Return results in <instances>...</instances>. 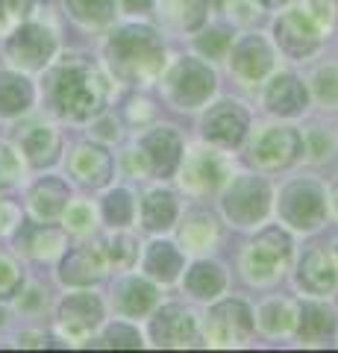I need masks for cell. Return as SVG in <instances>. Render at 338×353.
<instances>
[{"mask_svg":"<svg viewBox=\"0 0 338 353\" xmlns=\"http://www.w3.org/2000/svg\"><path fill=\"white\" fill-rule=\"evenodd\" d=\"M45 92L53 112H59L62 118H71V121H85L103 106L106 83L92 65L65 62L50 71Z\"/></svg>","mask_w":338,"mask_h":353,"instance_id":"6da1fadb","label":"cell"},{"mask_svg":"<svg viewBox=\"0 0 338 353\" xmlns=\"http://www.w3.org/2000/svg\"><path fill=\"white\" fill-rule=\"evenodd\" d=\"M106 59L124 83H150L162 71V41L147 27H124L109 39Z\"/></svg>","mask_w":338,"mask_h":353,"instance_id":"7a4b0ae2","label":"cell"},{"mask_svg":"<svg viewBox=\"0 0 338 353\" xmlns=\"http://www.w3.org/2000/svg\"><path fill=\"white\" fill-rule=\"evenodd\" d=\"M291 256V241L279 227H268L244 250V274L259 285L277 283Z\"/></svg>","mask_w":338,"mask_h":353,"instance_id":"3957f363","label":"cell"},{"mask_svg":"<svg viewBox=\"0 0 338 353\" xmlns=\"http://www.w3.org/2000/svg\"><path fill=\"white\" fill-rule=\"evenodd\" d=\"M215 92V74L200 59H180L165 80V94L173 106L198 109Z\"/></svg>","mask_w":338,"mask_h":353,"instance_id":"277c9868","label":"cell"},{"mask_svg":"<svg viewBox=\"0 0 338 353\" xmlns=\"http://www.w3.org/2000/svg\"><path fill=\"white\" fill-rule=\"evenodd\" d=\"M277 209H279V218L294 230H315L326 218V194L318 183L300 180L282 189Z\"/></svg>","mask_w":338,"mask_h":353,"instance_id":"5b68a950","label":"cell"},{"mask_svg":"<svg viewBox=\"0 0 338 353\" xmlns=\"http://www.w3.org/2000/svg\"><path fill=\"white\" fill-rule=\"evenodd\" d=\"M224 215L233 221L238 227H253L259 224L262 218L268 215V206H271V192L268 185L259 180V176H235L230 183V189L224 192Z\"/></svg>","mask_w":338,"mask_h":353,"instance_id":"8992f818","label":"cell"},{"mask_svg":"<svg viewBox=\"0 0 338 353\" xmlns=\"http://www.w3.org/2000/svg\"><path fill=\"white\" fill-rule=\"evenodd\" d=\"M274 30H277L279 48L286 50L288 57H309V53L321 48L324 32H330L303 3L282 15Z\"/></svg>","mask_w":338,"mask_h":353,"instance_id":"52a82bcc","label":"cell"},{"mask_svg":"<svg viewBox=\"0 0 338 353\" xmlns=\"http://www.w3.org/2000/svg\"><path fill=\"white\" fill-rule=\"evenodd\" d=\"M303 150V139L297 130L291 127H259L250 139L247 157L250 162L262 165V168H282L297 159Z\"/></svg>","mask_w":338,"mask_h":353,"instance_id":"ba28073f","label":"cell"},{"mask_svg":"<svg viewBox=\"0 0 338 353\" xmlns=\"http://www.w3.org/2000/svg\"><path fill=\"white\" fill-rule=\"evenodd\" d=\"M53 50H56V39H53V32L41 24L18 27L15 36H9V41H6L9 62L18 65V68H24V71L45 68L47 59L53 57Z\"/></svg>","mask_w":338,"mask_h":353,"instance_id":"9c48e42d","label":"cell"},{"mask_svg":"<svg viewBox=\"0 0 338 353\" xmlns=\"http://www.w3.org/2000/svg\"><path fill=\"white\" fill-rule=\"evenodd\" d=\"M253 333V315L242 301H224L206 315V339L212 345H242Z\"/></svg>","mask_w":338,"mask_h":353,"instance_id":"30bf717a","label":"cell"},{"mask_svg":"<svg viewBox=\"0 0 338 353\" xmlns=\"http://www.w3.org/2000/svg\"><path fill=\"white\" fill-rule=\"evenodd\" d=\"M247 132V112L242 109V103H233V101H224L212 106L203 118V136L212 141V145H221V148H235L242 145Z\"/></svg>","mask_w":338,"mask_h":353,"instance_id":"8fae6325","label":"cell"},{"mask_svg":"<svg viewBox=\"0 0 338 353\" xmlns=\"http://www.w3.org/2000/svg\"><path fill=\"white\" fill-rule=\"evenodd\" d=\"M101 318H103L101 301H97L94 294H85V292L65 297L62 306H59V330H62V336L77 339V341H83L85 336H89L92 330L101 324Z\"/></svg>","mask_w":338,"mask_h":353,"instance_id":"7c38bea8","label":"cell"},{"mask_svg":"<svg viewBox=\"0 0 338 353\" xmlns=\"http://www.w3.org/2000/svg\"><path fill=\"white\" fill-rule=\"evenodd\" d=\"M150 336H154V345L159 347H185L194 345V339H198V321H194L189 309L171 303L154 318Z\"/></svg>","mask_w":338,"mask_h":353,"instance_id":"4fadbf2b","label":"cell"},{"mask_svg":"<svg viewBox=\"0 0 338 353\" xmlns=\"http://www.w3.org/2000/svg\"><path fill=\"white\" fill-rule=\"evenodd\" d=\"M141 157H145V165L147 171H154L156 176H171L177 171L180 165V139L177 132L168 130V127H159L154 132H147L145 139H141Z\"/></svg>","mask_w":338,"mask_h":353,"instance_id":"5bb4252c","label":"cell"},{"mask_svg":"<svg viewBox=\"0 0 338 353\" xmlns=\"http://www.w3.org/2000/svg\"><path fill=\"white\" fill-rule=\"evenodd\" d=\"M271 62H274V57H271L268 44L259 36H247L233 48L230 68L242 83H259L271 71Z\"/></svg>","mask_w":338,"mask_h":353,"instance_id":"9a60e30c","label":"cell"},{"mask_svg":"<svg viewBox=\"0 0 338 353\" xmlns=\"http://www.w3.org/2000/svg\"><path fill=\"white\" fill-rule=\"evenodd\" d=\"M297 283L309 294H330L338 289V265L324 248H312L300 262Z\"/></svg>","mask_w":338,"mask_h":353,"instance_id":"2e32d148","label":"cell"},{"mask_svg":"<svg viewBox=\"0 0 338 353\" xmlns=\"http://www.w3.org/2000/svg\"><path fill=\"white\" fill-rule=\"evenodd\" d=\"M265 106L274 115H282V118L300 115L303 109H306V88H303V83L297 77L279 74L265 88Z\"/></svg>","mask_w":338,"mask_h":353,"instance_id":"e0dca14e","label":"cell"},{"mask_svg":"<svg viewBox=\"0 0 338 353\" xmlns=\"http://www.w3.org/2000/svg\"><path fill=\"white\" fill-rule=\"evenodd\" d=\"M224 180V162L221 157H215L212 150H200L194 148L185 159L182 168V185L191 192H209L215 185H221Z\"/></svg>","mask_w":338,"mask_h":353,"instance_id":"ac0fdd59","label":"cell"},{"mask_svg":"<svg viewBox=\"0 0 338 353\" xmlns=\"http://www.w3.org/2000/svg\"><path fill=\"white\" fill-rule=\"evenodd\" d=\"M106 271V256L97 248H74L62 262V280L71 285H89L101 280Z\"/></svg>","mask_w":338,"mask_h":353,"instance_id":"d6986e66","label":"cell"},{"mask_svg":"<svg viewBox=\"0 0 338 353\" xmlns=\"http://www.w3.org/2000/svg\"><path fill=\"white\" fill-rule=\"evenodd\" d=\"M335 324H338L335 312L324 303H303L297 312V333L306 345H321L324 339H332Z\"/></svg>","mask_w":338,"mask_h":353,"instance_id":"ffe728a7","label":"cell"},{"mask_svg":"<svg viewBox=\"0 0 338 353\" xmlns=\"http://www.w3.org/2000/svg\"><path fill=\"white\" fill-rule=\"evenodd\" d=\"M109 171H112V159L109 153L94 148V145H83L74 150L71 157V174L77 176L80 183H89V185H103L109 180Z\"/></svg>","mask_w":338,"mask_h":353,"instance_id":"44dd1931","label":"cell"},{"mask_svg":"<svg viewBox=\"0 0 338 353\" xmlns=\"http://www.w3.org/2000/svg\"><path fill=\"white\" fill-rule=\"evenodd\" d=\"M65 206H68V185L56 180V176H45V180L30 192V209H32V215L41 221L62 215Z\"/></svg>","mask_w":338,"mask_h":353,"instance_id":"7402d4cb","label":"cell"},{"mask_svg":"<svg viewBox=\"0 0 338 353\" xmlns=\"http://www.w3.org/2000/svg\"><path fill=\"white\" fill-rule=\"evenodd\" d=\"M21 150L27 153V159L41 168V165H50L59 153V136L53 132V127H41V124H32L24 130L21 136Z\"/></svg>","mask_w":338,"mask_h":353,"instance_id":"603a6c76","label":"cell"},{"mask_svg":"<svg viewBox=\"0 0 338 353\" xmlns=\"http://www.w3.org/2000/svg\"><path fill=\"white\" fill-rule=\"evenodd\" d=\"M226 285L224 268L215 262H194L189 274H185V289L191 297H200V301H209V297L221 294Z\"/></svg>","mask_w":338,"mask_h":353,"instance_id":"cb8c5ba5","label":"cell"},{"mask_svg":"<svg viewBox=\"0 0 338 353\" xmlns=\"http://www.w3.org/2000/svg\"><path fill=\"white\" fill-rule=\"evenodd\" d=\"M32 103V88L21 74L12 71H0V115L12 118L27 112Z\"/></svg>","mask_w":338,"mask_h":353,"instance_id":"d4e9b609","label":"cell"},{"mask_svg":"<svg viewBox=\"0 0 338 353\" xmlns=\"http://www.w3.org/2000/svg\"><path fill=\"white\" fill-rule=\"evenodd\" d=\"M182 268V253L168 245V241H154L145 253V271L150 274L154 280H162V283H171L177 280V274Z\"/></svg>","mask_w":338,"mask_h":353,"instance_id":"484cf974","label":"cell"},{"mask_svg":"<svg viewBox=\"0 0 338 353\" xmlns=\"http://www.w3.org/2000/svg\"><path fill=\"white\" fill-rule=\"evenodd\" d=\"M141 221L147 230H168L177 221V197L171 192H150L141 203Z\"/></svg>","mask_w":338,"mask_h":353,"instance_id":"4316f807","label":"cell"},{"mask_svg":"<svg viewBox=\"0 0 338 353\" xmlns=\"http://www.w3.org/2000/svg\"><path fill=\"white\" fill-rule=\"evenodd\" d=\"M154 303H156V289L150 283L133 277V280H127L121 285V294H118V309H121L124 315H129V318L145 315V312L154 309Z\"/></svg>","mask_w":338,"mask_h":353,"instance_id":"83f0119b","label":"cell"},{"mask_svg":"<svg viewBox=\"0 0 338 353\" xmlns=\"http://www.w3.org/2000/svg\"><path fill=\"white\" fill-rule=\"evenodd\" d=\"M218 241V224L212 215L206 212H191L182 227V245L185 250H209Z\"/></svg>","mask_w":338,"mask_h":353,"instance_id":"f1b7e54d","label":"cell"},{"mask_svg":"<svg viewBox=\"0 0 338 353\" xmlns=\"http://www.w3.org/2000/svg\"><path fill=\"white\" fill-rule=\"evenodd\" d=\"M21 241V248H24L30 256H36V259H50V256H56V253L62 250V236L56 233V230H50V227H36V224H30L24 227V236L18 239Z\"/></svg>","mask_w":338,"mask_h":353,"instance_id":"f546056e","label":"cell"},{"mask_svg":"<svg viewBox=\"0 0 338 353\" xmlns=\"http://www.w3.org/2000/svg\"><path fill=\"white\" fill-rule=\"evenodd\" d=\"M294 321H297V309H294V303H288V301H268L259 309V324L271 336L288 333L294 327Z\"/></svg>","mask_w":338,"mask_h":353,"instance_id":"4dcf8cb0","label":"cell"},{"mask_svg":"<svg viewBox=\"0 0 338 353\" xmlns=\"http://www.w3.org/2000/svg\"><path fill=\"white\" fill-rule=\"evenodd\" d=\"M168 18L182 30H198L206 18V0H165Z\"/></svg>","mask_w":338,"mask_h":353,"instance_id":"1f68e13d","label":"cell"},{"mask_svg":"<svg viewBox=\"0 0 338 353\" xmlns=\"http://www.w3.org/2000/svg\"><path fill=\"white\" fill-rule=\"evenodd\" d=\"M65 3L83 24H106L115 15V0H65Z\"/></svg>","mask_w":338,"mask_h":353,"instance_id":"d6a6232c","label":"cell"},{"mask_svg":"<svg viewBox=\"0 0 338 353\" xmlns=\"http://www.w3.org/2000/svg\"><path fill=\"white\" fill-rule=\"evenodd\" d=\"M133 212H136V203H133V197H129V192L115 189V192L106 194V201H103V218L112 227H127L129 221H133Z\"/></svg>","mask_w":338,"mask_h":353,"instance_id":"836d02e7","label":"cell"},{"mask_svg":"<svg viewBox=\"0 0 338 353\" xmlns=\"http://www.w3.org/2000/svg\"><path fill=\"white\" fill-rule=\"evenodd\" d=\"M312 88L324 106H338V65H324L315 71Z\"/></svg>","mask_w":338,"mask_h":353,"instance_id":"e575fe53","label":"cell"},{"mask_svg":"<svg viewBox=\"0 0 338 353\" xmlns=\"http://www.w3.org/2000/svg\"><path fill=\"white\" fill-rule=\"evenodd\" d=\"M65 227L71 230V233H89L94 227V209L92 203L85 201H74L65 206Z\"/></svg>","mask_w":338,"mask_h":353,"instance_id":"d590c367","label":"cell"},{"mask_svg":"<svg viewBox=\"0 0 338 353\" xmlns=\"http://www.w3.org/2000/svg\"><path fill=\"white\" fill-rule=\"evenodd\" d=\"M230 32L226 30H209L203 39H198V50L203 53V57H209V59H218V57H224L226 50H230Z\"/></svg>","mask_w":338,"mask_h":353,"instance_id":"8d00e7d4","label":"cell"},{"mask_svg":"<svg viewBox=\"0 0 338 353\" xmlns=\"http://www.w3.org/2000/svg\"><path fill=\"white\" fill-rule=\"evenodd\" d=\"M21 176V159L9 145H0V189L15 185Z\"/></svg>","mask_w":338,"mask_h":353,"instance_id":"74e56055","label":"cell"},{"mask_svg":"<svg viewBox=\"0 0 338 353\" xmlns=\"http://www.w3.org/2000/svg\"><path fill=\"white\" fill-rule=\"evenodd\" d=\"M109 256H112L115 268H129V265L136 262V256H138L136 241L129 236H115L112 241H109Z\"/></svg>","mask_w":338,"mask_h":353,"instance_id":"f35d334b","label":"cell"},{"mask_svg":"<svg viewBox=\"0 0 338 353\" xmlns=\"http://www.w3.org/2000/svg\"><path fill=\"white\" fill-rule=\"evenodd\" d=\"M106 347H141V336L127 324H112L103 336Z\"/></svg>","mask_w":338,"mask_h":353,"instance_id":"ab89813d","label":"cell"},{"mask_svg":"<svg viewBox=\"0 0 338 353\" xmlns=\"http://www.w3.org/2000/svg\"><path fill=\"white\" fill-rule=\"evenodd\" d=\"M21 289V271L12 259L0 256V297H12Z\"/></svg>","mask_w":338,"mask_h":353,"instance_id":"60d3db41","label":"cell"},{"mask_svg":"<svg viewBox=\"0 0 338 353\" xmlns=\"http://www.w3.org/2000/svg\"><path fill=\"white\" fill-rule=\"evenodd\" d=\"M303 148H306L312 153V159H324V157H330V150H332V141L324 136V132H309V139H303Z\"/></svg>","mask_w":338,"mask_h":353,"instance_id":"b9f144b4","label":"cell"},{"mask_svg":"<svg viewBox=\"0 0 338 353\" xmlns=\"http://www.w3.org/2000/svg\"><path fill=\"white\" fill-rule=\"evenodd\" d=\"M9 224H15V209L0 201V233H3V230H9Z\"/></svg>","mask_w":338,"mask_h":353,"instance_id":"7bdbcfd3","label":"cell"},{"mask_svg":"<svg viewBox=\"0 0 338 353\" xmlns=\"http://www.w3.org/2000/svg\"><path fill=\"white\" fill-rule=\"evenodd\" d=\"M124 12H147L154 6V0H121Z\"/></svg>","mask_w":338,"mask_h":353,"instance_id":"ee69618b","label":"cell"},{"mask_svg":"<svg viewBox=\"0 0 338 353\" xmlns=\"http://www.w3.org/2000/svg\"><path fill=\"white\" fill-rule=\"evenodd\" d=\"M101 136H103V139H115V136H118V127L112 130V124H109V121H103V124H101Z\"/></svg>","mask_w":338,"mask_h":353,"instance_id":"f6af8a7d","label":"cell"},{"mask_svg":"<svg viewBox=\"0 0 338 353\" xmlns=\"http://www.w3.org/2000/svg\"><path fill=\"white\" fill-rule=\"evenodd\" d=\"M262 6H279V3H286V0H259Z\"/></svg>","mask_w":338,"mask_h":353,"instance_id":"bcb514c9","label":"cell"},{"mask_svg":"<svg viewBox=\"0 0 338 353\" xmlns=\"http://www.w3.org/2000/svg\"><path fill=\"white\" fill-rule=\"evenodd\" d=\"M332 209L338 212V183H335V189H332Z\"/></svg>","mask_w":338,"mask_h":353,"instance_id":"7dc6e473","label":"cell"},{"mask_svg":"<svg viewBox=\"0 0 338 353\" xmlns=\"http://www.w3.org/2000/svg\"><path fill=\"white\" fill-rule=\"evenodd\" d=\"M0 324H3V309H0Z\"/></svg>","mask_w":338,"mask_h":353,"instance_id":"c3c4849f","label":"cell"}]
</instances>
